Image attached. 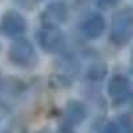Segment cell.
I'll return each instance as SVG.
<instances>
[{"mask_svg": "<svg viewBox=\"0 0 133 133\" xmlns=\"http://www.w3.org/2000/svg\"><path fill=\"white\" fill-rule=\"evenodd\" d=\"M3 133H27V127L23 123H19V121H14L11 123Z\"/></svg>", "mask_w": 133, "mask_h": 133, "instance_id": "cell-10", "label": "cell"}, {"mask_svg": "<svg viewBox=\"0 0 133 133\" xmlns=\"http://www.w3.org/2000/svg\"><path fill=\"white\" fill-rule=\"evenodd\" d=\"M108 92L116 104H123L130 97V81L123 75H116L108 84Z\"/></svg>", "mask_w": 133, "mask_h": 133, "instance_id": "cell-4", "label": "cell"}, {"mask_svg": "<svg viewBox=\"0 0 133 133\" xmlns=\"http://www.w3.org/2000/svg\"><path fill=\"white\" fill-rule=\"evenodd\" d=\"M105 29V20L101 15L93 14L91 16H88L81 25L83 33L88 39H97L103 35V32Z\"/></svg>", "mask_w": 133, "mask_h": 133, "instance_id": "cell-7", "label": "cell"}, {"mask_svg": "<svg viewBox=\"0 0 133 133\" xmlns=\"http://www.w3.org/2000/svg\"><path fill=\"white\" fill-rule=\"evenodd\" d=\"M133 33V15L132 9L125 8L117 12L110 24V41H113L116 45H125L130 41Z\"/></svg>", "mask_w": 133, "mask_h": 133, "instance_id": "cell-1", "label": "cell"}, {"mask_svg": "<svg viewBox=\"0 0 133 133\" xmlns=\"http://www.w3.org/2000/svg\"><path fill=\"white\" fill-rule=\"evenodd\" d=\"M96 3L100 8L108 9V8H112V7L117 5L120 3V0H96Z\"/></svg>", "mask_w": 133, "mask_h": 133, "instance_id": "cell-11", "label": "cell"}, {"mask_svg": "<svg viewBox=\"0 0 133 133\" xmlns=\"http://www.w3.org/2000/svg\"><path fill=\"white\" fill-rule=\"evenodd\" d=\"M27 28V23L24 17L16 11H8L3 15L2 23H0V31L3 35L7 36H17L23 33Z\"/></svg>", "mask_w": 133, "mask_h": 133, "instance_id": "cell-5", "label": "cell"}, {"mask_svg": "<svg viewBox=\"0 0 133 133\" xmlns=\"http://www.w3.org/2000/svg\"><path fill=\"white\" fill-rule=\"evenodd\" d=\"M66 19V7L61 2L51 3L41 14V23L44 27H59Z\"/></svg>", "mask_w": 133, "mask_h": 133, "instance_id": "cell-6", "label": "cell"}, {"mask_svg": "<svg viewBox=\"0 0 133 133\" xmlns=\"http://www.w3.org/2000/svg\"><path fill=\"white\" fill-rule=\"evenodd\" d=\"M37 40L40 47L51 53L61 51L65 45V37L59 27H44L37 33Z\"/></svg>", "mask_w": 133, "mask_h": 133, "instance_id": "cell-3", "label": "cell"}, {"mask_svg": "<svg viewBox=\"0 0 133 133\" xmlns=\"http://www.w3.org/2000/svg\"><path fill=\"white\" fill-rule=\"evenodd\" d=\"M87 116V109L85 107L79 103V101H71L68 105H66L65 109V117L66 120L72 124H79Z\"/></svg>", "mask_w": 133, "mask_h": 133, "instance_id": "cell-8", "label": "cell"}, {"mask_svg": "<svg viewBox=\"0 0 133 133\" xmlns=\"http://www.w3.org/2000/svg\"><path fill=\"white\" fill-rule=\"evenodd\" d=\"M105 73H107L105 65L97 63V64H93L89 68V71H88V77L93 79V80H98V79H103Z\"/></svg>", "mask_w": 133, "mask_h": 133, "instance_id": "cell-9", "label": "cell"}, {"mask_svg": "<svg viewBox=\"0 0 133 133\" xmlns=\"http://www.w3.org/2000/svg\"><path fill=\"white\" fill-rule=\"evenodd\" d=\"M8 57L15 65L23 66V68H29V66L36 64V52L33 48L32 43L27 39H16L12 45L9 47Z\"/></svg>", "mask_w": 133, "mask_h": 133, "instance_id": "cell-2", "label": "cell"}]
</instances>
